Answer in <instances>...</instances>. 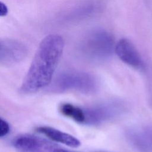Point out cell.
I'll return each instance as SVG.
<instances>
[{
    "label": "cell",
    "instance_id": "1",
    "mask_svg": "<svg viewBox=\"0 0 152 152\" xmlns=\"http://www.w3.org/2000/svg\"><path fill=\"white\" fill-rule=\"evenodd\" d=\"M64 49V40L58 34L46 36L40 42L20 87L21 93L30 94L51 83Z\"/></svg>",
    "mask_w": 152,
    "mask_h": 152
},
{
    "label": "cell",
    "instance_id": "2",
    "mask_svg": "<svg viewBox=\"0 0 152 152\" xmlns=\"http://www.w3.org/2000/svg\"><path fill=\"white\" fill-rule=\"evenodd\" d=\"M99 88V81L94 75L78 70L61 72L54 80L52 86L55 92H75L84 94H94Z\"/></svg>",
    "mask_w": 152,
    "mask_h": 152
},
{
    "label": "cell",
    "instance_id": "3",
    "mask_svg": "<svg viewBox=\"0 0 152 152\" xmlns=\"http://www.w3.org/2000/svg\"><path fill=\"white\" fill-rule=\"evenodd\" d=\"M112 36L103 29L90 31L84 38L81 45V50L88 59L101 62L108 59L115 50Z\"/></svg>",
    "mask_w": 152,
    "mask_h": 152
},
{
    "label": "cell",
    "instance_id": "4",
    "mask_svg": "<svg viewBox=\"0 0 152 152\" xmlns=\"http://www.w3.org/2000/svg\"><path fill=\"white\" fill-rule=\"evenodd\" d=\"M128 110V105L123 101L114 100L82 107L83 125L96 126L114 121Z\"/></svg>",
    "mask_w": 152,
    "mask_h": 152
},
{
    "label": "cell",
    "instance_id": "5",
    "mask_svg": "<svg viewBox=\"0 0 152 152\" xmlns=\"http://www.w3.org/2000/svg\"><path fill=\"white\" fill-rule=\"evenodd\" d=\"M26 46L20 42L11 39L0 40V64L2 66H10L23 61L27 56Z\"/></svg>",
    "mask_w": 152,
    "mask_h": 152
},
{
    "label": "cell",
    "instance_id": "6",
    "mask_svg": "<svg viewBox=\"0 0 152 152\" xmlns=\"http://www.w3.org/2000/svg\"><path fill=\"white\" fill-rule=\"evenodd\" d=\"M128 144L138 152H152V126L136 125L125 131Z\"/></svg>",
    "mask_w": 152,
    "mask_h": 152
},
{
    "label": "cell",
    "instance_id": "7",
    "mask_svg": "<svg viewBox=\"0 0 152 152\" xmlns=\"http://www.w3.org/2000/svg\"><path fill=\"white\" fill-rule=\"evenodd\" d=\"M12 145L18 152H53L58 147L46 139L31 134L17 136Z\"/></svg>",
    "mask_w": 152,
    "mask_h": 152
},
{
    "label": "cell",
    "instance_id": "8",
    "mask_svg": "<svg viewBox=\"0 0 152 152\" xmlns=\"http://www.w3.org/2000/svg\"><path fill=\"white\" fill-rule=\"evenodd\" d=\"M115 52L118 58L126 64L137 69L143 66L138 52L129 39L123 38L119 40L115 45Z\"/></svg>",
    "mask_w": 152,
    "mask_h": 152
},
{
    "label": "cell",
    "instance_id": "9",
    "mask_svg": "<svg viewBox=\"0 0 152 152\" xmlns=\"http://www.w3.org/2000/svg\"><path fill=\"white\" fill-rule=\"evenodd\" d=\"M37 131L52 141L66 145L70 147L76 148L79 147L81 144L79 140L75 137L54 128L42 126L37 128Z\"/></svg>",
    "mask_w": 152,
    "mask_h": 152
},
{
    "label": "cell",
    "instance_id": "10",
    "mask_svg": "<svg viewBox=\"0 0 152 152\" xmlns=\"http://www.w3.org/2000/svg\"><path fill=\"white\" fill-rule=\"evenodd\" d=\"M61 113L76 122L82 124L83 122V111L82 107L71 103H63L59 107Z\"/></svg>",
    "mask_w": 152,
    "mask_h": 152
},
{
    "label": "cell",
    "instance_id": "11",
    "mask_svg": "<svg viewBox=\"0 0 152 152\" xmlns=\"http://www.w3.org/2000/svg\"><path fill=\"white\" fill-rule=\"evenodd\" d=\"M10 131V125L4 119H0V137L3 138L7 136Z\"/></svg>",
    "mask_w": 152,
    "mask_h": 152
},
{
    "label": "cell",
    "instance_id": "12",
    "mask_svg": "<svg viewBox=\"0 0 152 152\" xmlns=\"http://www.w3.org/2000/svg\"><path fill=\"white\" fill-rule=\"evenodd\" d=\"M7 11H8V10H7V8L5 6V5L3 3L1 2V11H0L1 15V16L5 15L7 14Z\"/></svg>",
    "mask_w": 152,
    "mask_h": 152
},
{
    "label": "cell",
    "instance_id": "13",
    "mask_svg": "<svg viewBox=\"0 0 152 152\" xmlns=\"http://www.w3.org/2000/svg\"><path fill=\"white\" fill-rule=\"evenodd\" d=\"M53 152H74V151H71L65 149H62V148H60L59 147H56L53 151Z\"/></svg>",
    "mask_w": 152,
    "mask_h": 152
}]
</instances>
